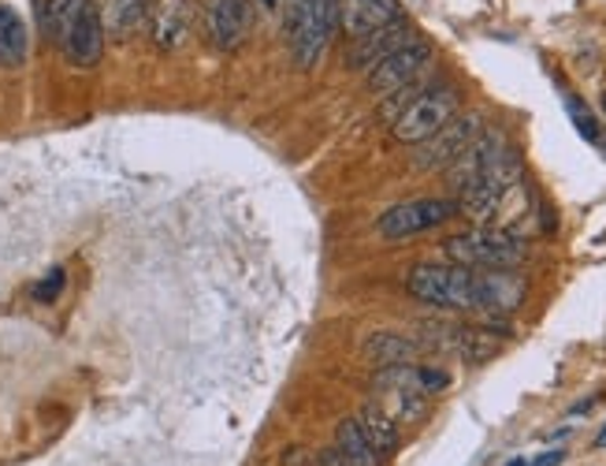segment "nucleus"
<instances>
[{"mask_svg": "<svg viewBox=\"0 0 606 466\" xmlns=\"http://www.w3.org/2000/svg\"><path fill=\"white\" fill-rule=\"evenodd\" d=\"M506 149H510V142H506L502 131H480V135L472 138L466 149H461V157L454 160V165L443 168L450 190H454V195H458V190H466L472 179L484 176V172L495 165V160L506 154Z\"/></svg>", "mask_w": 606, "mask_h": 466, "instance_id": "obj_11", "label": "nucleus"}, {"mask_svg": "<svg viewBox=\"0 0 606 466\" xmlns=\"http://www.w3.org/2000/svg\"><path fill=\"white\" fill-rule=\"evenodd\" d=\"M60 291H64V269H53L45 280L34 288V302H56Z\"/></svg>", "mask_w": 606, "mask_h": 466, "instance_id": "obj_23", "label": "nucleus"}, {"mask_svg": "<svg viewBox=\"0 0 606 466\" xmlns=\"http://www.w3.org/2000/svg\"><path fill=\"white\" fill-rule=\"evenodd\" d=\"M450 217H458V201L450 198H417V201H398L376 220V231L387 242H403L414 239L420 231H431L439 225H447Z\"/></svg>", "mask_w": 606, "mask_h": 466, "instance_id": "obj_6", "label": "nucleus"}, {"mask_svg": "<svg viewBox=\"0 0 606 466\" xmlns=\"http://www.w3.org/2000/svg\"><path fill=\"white\" fill-rule=\"evenodd\" d=\"M566 113L573 116V127L581 131V138H588V142H599L603 135H599V124H595V116H592V108L584 105L581 97H566Z\"/></svg>", "mask_w": 606, "mask_h": 466, "instance_id": "obj_22", "label": "nucleus"}, {"mask_svg": "<svg viewBox=\"0 0 606 466\" xmlns=\"http://www.w3.org/2000/svg\"><path fill=\"white\" fill-rule=\"evenodd\" d=\"M409 296L443 310L480 313V269L466 266H414L406 277Z\"/></svg>", "mask_w": 606, "mask_h": 466, "instance_id": "obj_3", "label": "nucleus"}, {"mask_svg": "<svg viewBox=\"0 0 606 466\" xmlns=\"http://www.w3.org/2000/svg\"><path fill=\"white\" fill-rule=\"evenodd\" d=\"M357 425H362L368 444L379 452V459H387V455L398 452V422L379 407V403H365L362 414H357Z\"/></svg>", "mask_w": 606, "mask_h": 466, "instance_id": "obj_17", "label": "nucleus"}, {"mask_svg": "<svg viewBox=\"0 0 606 466\" xmlns=\"http://www.w3.org/2000/svg\"><path fill=\"white\" fill-rule=\"evenodd\" d=\"M338 30V0H291L286 12V42L297 71H313L324 60Z\"/></svg>", "mask_w": 606, "mask_h": 466, "instance_id": "obj_1", "label": "nucleus"}, {"mask_svg": "<svg viewBox=\"0 0 606 466\" xmlns=\"http://www.w3.org/2000/svg\"><path fill=\"white\" fill-rule=\"evenodd\" d=\"M316 466H346V459L338 455V448L332 444V448H324L321 455H316Z\"/></svg>", "mask_w": 606, "mask_h": 466, "instance_id": "obj_24", "label": "nucleus"}, {"mask_svg": "<svg viewBox=\"0 0 606 466\" xmlns=\"http://www.w3.org/2000/svg\"><path fill=\"white\" fill-rule=\"evenodd\" d=\"M431 64V42L425 38H409L406 45H398L395 53H387L379 64L368 68V90L379 97H391L398 90L420 83V75L428 71Z\"/></svg>", "mask_w": 606, "mask_h": 466, "instance_id": "obj_5", "label": "nucleus"}, {"mask_svg": "<svg viewBox=\"0 0 606 466\" xmlns=\"http://www.w3.org/2000/svg\"><path fill=\"white\" fill-rule=\"evenodd\" d=\"M365 354L376 366H406L420 354V343L398 336V332H376V336L365 340Z\"/></svg>", "mask_w": 606, "mask_h": 466, "instance_id": "obj_19", "label": "nucleus"}, {"mask_svg": "<svg viewBox=\"0 0 606 466\" xmlns=\"http://www.w3.org/2000/svg\"><path fill=\"white\" fill-rule=\"evenodd\" d=\"M406 19L398 0H338V30H343L351 42L376 34V30Z\"/></svg>", "mask_w": 606, "mask_h": 466, "instance_id": "obj_12", "label": "nucleus"}, {"mask_svg": "<svg viewBox=\"0 0 606 466\" xmlns=\"http://www.w3.org/2000/svg\"><path fill=\"white\" fill-rule=\"evenodd\" d=\"M420 336H425L428 348L436 351H450V354H461V359H488V354H495L499 343L488 336V329H466V325H443V321H436V325H420Z\"/></svg>", "mask_w": 606, "mask_h": 466, "instance_id": "obj_13", "label": "nucleus"}, {"mask_svg": "<svg viewBox=\"0 0 606 466\" xmlns=\"http://www.w3.org/2000/svg\"><path fill=\"white\" fill-rule=\"evenodd\" d=\"M409 38H414V27H409L406 19H398V23L376 30V34L362 38V42H354L351 53H346V64H351L354 71H368L373 64H379L387 53H395L398 45H406Z\"/></svg>", "mask_w": 606, "mask_h": 466, "instance_id": "obj_15", "label": "nucleus"}, {"mask_svg": "<svg viewBox=\"0 0 606 466\" xmlns=\"http://www.w3.org/2000/svg\"><path fill=\"white\" fill-rule=\"evenodd\" d=\"M30 34L15 8L0 4V68H23L27 64Z\"/></svg>", "mask_w": 606, "mask_h": 466, "instance_id": "obj_18", "label": "nucleus"}, {"mask_svg": "<svg viewBox=\"0 0 606 466\" xmlns=\"http://www.w3.org/2000/svg\"><path fill=\"white\" fill-rule=\"evenodd\" d=\"M510 466H529V463H525V459H513Z\"/></svg>", "mask_w": 606, "mask_h": 466, "instance_id": "obj_28", "label": "nucleus"}, {"mask_svg": "<svg viewBox=\"0 0 606 466\" xmlns=\"http://www.w3.org/2000/svg\"><path fill=\"white\" fill-rule=\"evenodd\" d=\"M443 250L454 266H466V269H513L529 258L525 236H518V231L510 228H488V225L461 231V236H450Z\"/></svg>", "mask_w": 606, "mask_h": 466, "instance_id": "obj_2", "label": "nucleus"}, {"mask_svg": "<svg viewBox=\"0 0 606 466\" xmlns=\"http://www.w3.org/2000/svg\"><path fill=\"white\" fill-rule=\"evenodd\" d=\"M595 448H606V425L599 429V437H595Z\"/></svg>", "mask_w": 606, "mask_h": 466, "instance_id": "obj_26", "label": "nucleus"}, {"mask_svg": "<svg viewBox=\"0 0 606 466\" xmlns=\"http://www.w3.org/2000/svg\"><path fill=\"white\" fill-rule=\"evenodd\" d=\"M261 4H264V8H275V4H280V0H261Z\"/></svg>", "mask_w": 606, "mask_h": 466, "instance_id": "obj_27", "label": "nucleus"}, {"mask_svg": "<svg viewBox=\"0 0 606 466\" xmlns=\"http://www.w3.org/2000/svg\"><path fill=\"white\" fill-rule=\"evenodd\" d=\"M461 113V101L454 86H425L409 105L391 120V138L403 146H420L436 131H443Z\"/></svg>", "mask_w": 606, "mask_h": 466, "instance_id": "obj_4", "label": "nucleus"}, {"mask_svg": "<svg viewBox=\"0 0 606 466\" xmlns=\"http://www.w3.org/2000/svg\"><path fill=\"white\" fill-rule=\"evenodd\" d=\"M562 459H566V452H562V448H554V452H543L540 459H532L529 466H558Z\"/></svg>", "mask_w": 606, "mask_h": 466, "instance_id": "obj_25", "label": "nucleus"}, {"mask_svg": "<svg viewBox=\"0 0 606 466\" xmlns=\"http://www.w3.org/2000/svg\"><path fill=\"white\" fill-rule=\"evenodd\" d=\"M603 113H606V94H603Z\"/></svg>", "mask_w": 606, "mask_h": 466, "instance_id": "obj_29", "label": "nucleus"}, {"mask_svg": "<svg viewBox=\"0 0 606 466\" xmlns=\"http://www.w3.org/2000/svg\"><path fill=\"white\" fill-rule=\"evenodd\" d=\"M253 27V0H205L201 38L216 53H234Z\"/></svg>", "mask_w": 606, "mask_h": 466, "instance_id": "obj_7", "label": "nucleus"}, {"mask_svg": "<svg viewBox=\"0 0 606 466\" xmlns=\"http://www.w3.org/2000/svg\"><path fill=\"white\" fill-rule=\"evenodd\" d=\"M335 448L346 459V466H379V463H384V459H379V452L373 448V444H368V437L362 433L357 418H343V422H338Z\"/></svg>", "mask_w": 606, "mask_h": 466, "instance_id": "obj_20", "label": "nucleus"}, {"mask_svg": "<svg viewBox=\"0 0 606 466\" xmlns=\"http://www.w3.org/2000/svg\"><path fill=\"white\" fill-rule=\"evenodd\" d=\"M90 0H41L38 4V15H41V30H45L49 42H64V34L75 27V19L82 15Z\"/></svg>", "mask_w": 606, "mask_h": 466, "instance_id": "obj_21", "label": "nucleus"}, {"mask_svg": "<svg viewBox=\"0 0 606 466\" xmlns=\"http://www.w3.org/2000/svg\"><path fill=\"white\" fill-rule=\"evenodd\" d=\"M525 280L510 269H480V313H513L525 302Z\"/></svg>", "mask_w": 606, "mask_h": 466, "instance_id": "obj_14", "label": "nucleus"}, {"mask_svg": "<svg viewBox=\"0 0 606 466\" xmlns=\"http://www.w3.org/2000/svg\"><path fill=\"white\" fill-rule=\"evenodd\" d=\"M198 23V0H149V42L160 53H176L190 42Z\"/></svg>", "mask_w": 606, "mask_h": 466, "instance_id": "obj_9", "label": "nucleus"}, {"mask_svg": "<svg viewBox=\"0 0 606 466\" xmlns=\"http://www.w3.org/2000/svg\"><path fill=\"white\" fill-rule=\"evenodd\" d=\"M149 23V0H105L101 4V27L108 42H130Z\"/></svg>", "mask_w": 606, "mask_h": 466, "instance_id": "obj_16", "label": "nucleus"}, {"mask_svg": "<svg viewBox=\"0 0 606 466\" xmlns=\"http://www.w3.org/2000/svg\"><path fill=\"white\" fill-rule=\"evenodd\" d=\"M105 27H101V8L90 0L86 8H82V15L75 19V27L64 34V42H60V53L67 56L71 68H97L101 56H105Z\"/></svg>", "mask_w": 606, "mask_h": 466, "instance_id": "obj_10", "label": "nucleus"}, {"mask_svg": "<svg viewBox=\"0 0 606 466\" xmlns=\"http://www.w3.org/2000/svg\"><path fill=\"white\" fill-rule=\"evenodd\" d=\"M484 131V120L477 113H458L443 131H436L431 138H425L420 146H414V165L420 172H439L447 165H454L461 157V149Z\"/></svg>", "mask_w": 606, "mask_h": 466, "instance_id": "obj_8", "label": "nucleus"}]
</instances>
